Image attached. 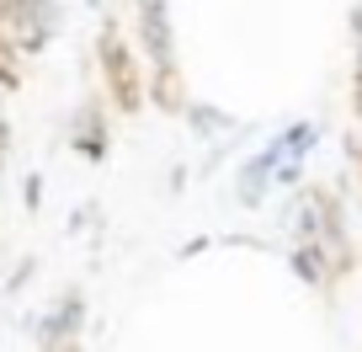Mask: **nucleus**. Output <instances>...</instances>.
Returning <instances> with one entry per match:
<instances>
[{
  "label": "nucleus",
  "mask_w": 362,
  "mask_h": 352,
  "mask_svg": "<svg viewBox=\"0 0 362 352\" xmlns=\"http://www.w3.org/2000/svg\"><path fill=\"white\" fill-rule=\"evenodd\" d=\"M90 64H96V86H102L107 107L117 118H139L144 113V59H139L134 38L123 33L112 11L96 16V43H90Z\"/></svg>",
  "instance_id": "f257e3e1"
},
{
  "label": "nucleus",
  "mask_w": 362,
  "mask_h": 352,
  "mask_svg": "<svg viewBox=\"0 0 362 352\" xmlns=\"http://www.w3.org/2000/svg\"><path fill=\"white\" fill-rule=\"evenodd\" d=\"M64 144L75 149L80 160H90V166H102V160L112 155V107H107L102 86H90V91L69 107V118H64Z\"/></svg>",
  "instance_id": "f03ea898"
},
{
  "label": "nucleus",
  "mask_w": 362,
  "mask_h": 352,
  "mask_svg": "<svg viewBox=\"0 0 362 352\" xmlns=\"http://www.w3.org/2000/svg\"><path fill=\"white\" fill-rule=\"evenodd\" d=\"M86 320H90L86 288L64 283L43 310H33L22 326H27V336H33V347H48V341H80V336H86Z\"/></svg>",
  "instance_id": "7ed1b4c3"
},
{
  "label": "nucleus",
  "mask_w": 362,
  "mask_h": 352,
  "mask_svg": "<svg viewBox=\"0 0 362 352\" xmlns=\"http://www.w3.org/2000/svg\"><path fill=\"white\" fill-rule=\"evenodd\" d=\"M128 16H134V48H139V59H144V69L181 64L170 0H128Z\"/></svg>",
  "instance_id": "20e7f679"
},
{
  "label": "nucleus",
  "mask_w": 362,
  "mask_h": 352,
  "mask_svg": "<svg viewBox=\"0 0 362 352\" xmlns=\"http://www.w3.org/2000/svg\"><path fill=\"white\" fill-rule=\"evenodd\" d=\"M277 160H283L277 149L261 144V149H250V155L235 166V203H240V208H250V214H256V208H267V198H272V171H277Z\"/></svg>",
  "instance_id": "39448f33"
},
{
  "label": "nucleus",
  "mask_w": 362,
  "mask_h": 352,
  "mask_svg": "<svg viewBox=\"0 0 362 352\" xmlns=\"http://www.w3.org/2000/svg\"><path fill=\"white\" fill-rule=\"evenodd\" d=\"M144 102L155 107V113L176 118L187 113V102H192V91H187V80H181V64H160V69H144Z\"/></svg>",
  "instance_id": "423d86ee"
},
{
  "label": "nucleus",
  "mask_w": 362,
  "mask_h": 352,
  "mask_svg": "<svg viewBox=\"0 0 362 352\" xmlns=\"http://www.w3.org/2000/svg\"><path fill=\"white\" fill-rule=\"evenodd\" d=\"M181 123H187V134H192V139H203V144H218V139L240 134V118L224 113L218 102H203V96H192V102H187Z\"/></svg>",
  "instance_id": "0eeeda50"
},
{
  "label": "nucleus",
  "mask_w": 362,
  "mask_h": 352,
  "mask_svg": "<svg viewBox=\"0 0 362 352\" xmlns=\"http://www.w3.org/2000/svg\"><path fill=\"white\" fill-rule=\"evenodd\" d=\"M288 273H293L298 283H309V288L336 283V278H330V256H325L320 240H293V246H288Z\"/></svg>",
  "instance_id": "6e6552de"
},
{
  "label": "nucleus",
  "mask_w": 362,
  "mask_h": 352,
  "mask_svg": "<svg viewBox=\"0 0 362 352\" xmlns=\"http://www.w3.org/2000/svg\"><path fill=\"white\" fill-rule=\"evenodd\" d=\"M267 144L277 149L283 160H309V155H315V144H320V123H315V118H293V123H283Z\"/></svg>",
  "instance_id": "1a4fd4ad"
},
{
  "label": "nucleus",
  "mask_w": 362,
  "mask_h": 352,
  "mask_svg": "<svg viewBox=\"0 0 362 352\" xmlns=\"http://www.w3.org/2000/svg\"><path fill=\"white\" fill-rule=\"evenodd\" d=\"M304 166H309V160H277V171H272V193H298V187H304Z\"/></svg>",
  "instance_id": "9d476101"
},
{
  "label": "nucleus",
  "mask_w": 362,
  "mask_h": 352,
  "mask_svg": "<svg viewBox=\"0 0 362 352\" xmlns=\"http://www.w3.org/2000/svg\"><path fill=\"white\" fill-rule=\"evenodd\" d=\"M33 278H37V261H33V256H16L11 278L0 283V299H16V294H22V288H27V283H33Z\"/></svg>",
  "instance_id": "9b49d317"
},
{
  "label": "nucleus",
  "mask_w": 362,
  "mask_h": 352,
  "mask_svg": "<svg viewBox=\"0 0 362 352\" xmlns=\"http://www.w3.org/2000/svg\"><path fill=\"white\" fill-rule=\"evenodd\" d=\"M96 219H102V203H96V198H86L80 208H69V225H64V235H69V240H75V235H86V229L96 225Z\"/></svg>",
  "instance_id": "f8f14e48"
},
{
  "label": "nucleus",
  "mask_w": 362,
  "mask_h": 352,
  "mask_svg": "<svg viewBox=\"0 0 362 352\" xmlns=\"http://www.w3.org/2000/svg\"><path fill=\"white\" fill-rule=\"evenodd\" d=\"M22 208H27V219H37V208H43V171L22 176Z\"/></svg>",
  "instance_id": "ddd939ff"
},
{
  "label": "nucleus",
  "mask_w": 362,
  "mask_h": 352,
  "mask_svg": "<svg viewBox=\"0 0 362 352\" xmlns=\"http://www.w3.org/2000/svg\"><path fill=\"white\" fill-rule=\"evenodd\" d=\"M187 182H192V171H187V166H170L165 171V198H181V193H187Z\"/></svg>",
  "instance_id": "4468645a"
},
{
  "label": "nucleus",
  "mask_w": 362,
  "mask_h": 352,
  "mask_svg": "<svg viewBox=\"0 0 362 352\" xmlns=\"http://www.w3.org/2000/svg\"><path fill=\"white\" fill-rule=\"evenodd\" d=\"M33 352H86V336L80 341H48V347H33Z\"/></svg>",
  "instance_id": "2eb2a0df"
},
{
  "label": "nucleus",
  "mask_w": 362,
  "mask_h": 352,
  "mask_svg": "<svg viewBox=\"0 0 362 352\" xmlns=\"http://www.w3.org/2000/svg\"><path fill=\"white\" fill-rule=\"evenodd\" d=\"M80 6H86L90 16H102V11H112V0H80Z\"/></svg>",
  "instance_id": "dca6fc26"
},
{
  "label": "nucleus",
  "mask_w": 362,
  "mask_h": 352,
  "mask_svg": "<svg viewBox=\"0 0 362 352\" xmlns=\"http://www.w3.org/2000/svg\"><path fill=\"white\" fill-rule=\"evenodd\" d=\"M6 166H11V160H0V187H6Z\"/></svg>",
  "instance_id": "f3484780"
},
{
  "label": "nucleus",
  "mask_w": 362,
  "mask_h": 352,
  "mask_svg": "<svg viewBox=\"0 0 362 352\" xmlns=\"http://www.w3.org/2000/svg\"><path fill=\"white\" fill-rule=\"evenodd\" d=\"M0 118H6V91H0Z\"/></svg>",
  "instance_id": "a211bd4d"
},
{
  "label": "nucleus",
  "mask_w": 362,
  "mask_h": 352,
  "mask_svg": "<svg viewBox=\"0 0 362 352\" xmlns=\"http://www.w3.org/2000/svg\"><path fill=\"white\" fill-rule=\"evenodd\" d=\"M0 320H6V315H0Z\"/></svg>",
  "instance_id": "6ab92c4d"
},
{
  "label": "nucleus",
  "mask_w": 362,
  "mask_h": 352,
  "mask_svg": "<svg viewBox=\"0 0 362 352\" xmlns=\"http://www.w3.org/2000/svg\"><path fill=\"white\" fill-rule=\"evenodd\" d=\"M123 6H128V0H123Z\"/></svg>",
  "instance_id": "aec40b11"
}]
</instances>
